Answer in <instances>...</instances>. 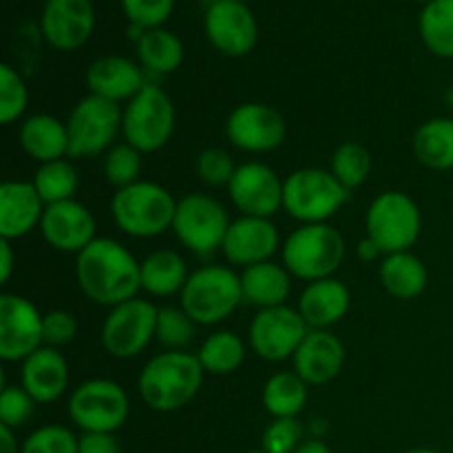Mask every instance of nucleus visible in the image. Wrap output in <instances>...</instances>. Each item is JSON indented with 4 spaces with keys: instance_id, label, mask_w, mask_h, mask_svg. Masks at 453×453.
Here are the masks:
<instances>
[{
    "instance_id": "obj_1",
    "label": "nucleus",
    "mask_w": 453,
    "mask_h": 453,
    "mask_svg": "<svg viewBox=\"0 0 453 453\" xmlns=\"http://www.w3.org/2000/svg\"><path fill=\"white\" fill-rule=\"evenodd\" d=\"M80 290L93 303L115 308L142 290V264L115 239L97 237L75 259Z\"/></svg>"
},
{
    "instance_id": "obj_2",
    "label": "nucleus",
    "mask_w": 453,
    "mask_h": 453,
    "mask_svg": "<svg viewBox=\"0 0 453 453\" xmlns=\"http://www.w3.org/2000/svg\"><path fill=\"white\" fill-rule=\"evenodd\" d=\"M203 367L197 354L159 352L140 372L137 389L146 405L159 414H171L188 405L203 383Z\"/></svg>"
},
{
    "instance_id": "obj_3",
    "label": "nucleus",
    "mask_w": 453,
    "mask_h": 453,
    "mask_svg": "<svg viewBox=\"0 0 453 453\" xmlns=\"http://www.w3.org/2000/svg\"><path fill=\"white\" fill-rule=\"evenodd\" d=\"M175 211L177 199L171 190L146 180L118 188L111 199L115 226L135 239H150L171 230Z\"/></svg>"
},
{
    "instance_id": "obj_4",
    "label": "nucleus",
    "mask_w": 453,
    "mask_h": 453,
    "mask_svg": "<svg viewBox=\"0 0 453 453\" xmlns=\"http://www.w3.org/2000/svg\"><path fill=\"white\" fill-rule=\"evenodd\" d=\"M345 259V239L330 224H303L283 242V265L301 281L334 277Z\"/></svg>"
},
{
    "instance_id": "obj_5",
    "label": "nucleus",
    "mask_w": 453,
    "mask_h": 453,
    "mask_svg": "<svg viewBox=\"0 0 453 453\" xmlns=\"http://www.w3.org/2000/svg\"><path fill=\"white\" fill-rule=\"evenodd\" d=\"M243 303L242 277L228 265H202L180 292V308L197 326H217Z\"/></svg>"
},
{
    "instance_id": "obj_6",
    "label": "nucleus",
    "mask_w": 453,
    "mask_h": 453,
    "mask_svg": "<svg viewBox=\"0 0 453 453\" xmlns=\"http://www.w3.org/2000/svg\"><path fill=\"white\" fill-rule=\"evenodd\" d=\"M349 190L326 168H299L283 181V211L303 224H327L345 206Z\"/></svg>"
},
{
    "instance_id": "obj_7",
    "label": "nucleus",
    "mask_w": 453,
    "mask_h": 453,
    "mask_svg": "<svg viewBox=\"0 0 453 453\" xmlns=\"http://www.w3.org/2000/svg\"><path fill=\"white\" fill-rule=\"evenodd\" d=\"M423 230L420 208L401 190H385L367 206L365 237H370L383 255L405 252L418 242Z\"/></svg>"
},
{
    "instance_id": "obj_8",
    "label": "nucleus",
    "mask_w": 453,
    "mask_h": 453,
    "mask_svg": "<svg viewBox=\"0 0 453 453\" xmlns=\"http://www.w3.org/2000/svg\"><path fill=\"white\" fill-rule=\"evenodd\" d=\"M124 111L115 102L87 96L73 106L66 119L69 133V159L106 155L122 133Z\"/></svg>"
},
{
    "instance_id": "obj_9",
    "label": "nucleus",
    "mask_w": 453,
    "mask_h": 453,
    "mask_svg": "<svg viewBox=\"0 0 453 453\" xmlns=\"http://www.w3.org/2000/svg\"><path fill=\"white\" fill-rule=\"evenodd\" d=\"M175 104L171 96L157 84H146L124 106V142L142 153H155L171 142L175 133Z\"/></svg>"
},
{
    "instance_id": "obj_10",
    "label": "nucleus",
    "mask_w": 453,
    "mask_h": 453,
    "mask_svg": "<svg viewBox=\"0 0 453 453\" xmlns=\"http://www.w3.org/2000/svg\"><path fill=\"white\" fill-rule=\"evenodd\" d=\"M66 411L82 434H115L128 420L131 405L122 385L109 379H91L71 392Z\"/></svg>"
},
{
    "instance_id": "obj_11",
    "label": "nucleus",
    "mask_w": 453,
    "mask_h": 453,
    "mask_svg": "<svg viewBox=\"0 0 453 453\" xmlns=\"http://www.w3.org/2000/svg\"><path fill=\"white\" fill-rule=\"evenodd\" d=\"M228 211L211 195L190 193L177 202L173 233L181 246L195 255H212L224 246L226 233L230 228Z\"/></svg>"
},
{
    "instance_id": "obj_12",
    "label": "nucleus",
    "mask_w": 453,
    "mask_h": 453,
    "mask_svg": "<svg viewBox=\"0 0 453 453\" xmlns=\"http://www.w3.org/2000/svg\"><path fill=\"white\" fill-rule=\"evenodd\" d=\"M157 314L159 308L140 296L111 308L100 330L102 348L119 361L140 357L155 339Z\"/></svg>"
},
{
    "instance_id": "obj_13",
    "label": "nucleus",
    "mask_w": 453,
    "mask_h": 453,
    "mask_svg": "<svg viewBox=\"0 0 453 453\" xmlns=\"http://www.w3.org/2000/svg\"><path fill=\"white\" fill-rule=\"evenodd\" d=\"M308 332L310 327L299 310L290 305H277V308H265L255 314L248 330V341L257 357L279 363L295 357Z\"/></svg>"
},
{
    "instance_id": "obj_14",
    "label": "nucleus",
    "mask_w": 453,
    "mask_h": 453,
    "mask_svg": "<svg viewBox=\"0 0 453 453\" xmlns=\"http://www.w3.org/2000/svg\"><path fill=\"white\" fill-rule=\"evenodd\" d=\"M203 34L219 53L243 58L257 47L259 25L242 0H212L203 13Z\"/></svg>"
},
{
    "instance_id": "obj_15",
    "label": "nucleus",
    "mask_w": 453,
    "mask_h": 453,
    "mask_svg": "<svg viewBox=\"0 0 453 453\" xmlns=\"http://www.w3.org/2000/svg\"><path fill=\"white\" fill-rule=\"evenodd\" d=\"M224 131L230 144L243 153H270L283 144L288 124L274 106L246 102L230 111Z\"/></svg>"
},
{
    "instance_id": "obj_16",
    "label": "nucleus",
    "mask_w": 453,
    "mask_h": 453,
    "mask_svg": "<svg viewBox=\"0 0 453 453\" xmlns=\"http://www.w3.org/2000/svg\"><path fill=\"white\" fill-rule=\"evenodd\" d=\"M42 317L29 299L12 292L0 295V358L18 363L44 345Z\"/></svg>"
},
{
    "instance_id": "obj_17",
    "label": "nucleus",
    "mask_w": 453,
    "mask_h": 453,
    "mask_svg": "<svg viewBox=\"0 0 453 453\" xmlns=\"http://www.w3.org/2000/svg\"><path fill=\"white\" fill-rule=\"evenodd\" d=\"M228 195L243 217L270 219L283 208V180L268 164L246 162L234 171Z\"/></svg>"
},
{
    "instance_id": "obj_18",
    "label": "nucleus",
    "mask_w": 453,
    "mask_h": 453,
    "mask_svg": "<svg viewBox=\"0 0 453 453\" xmlns=\"http://www.w3.org/2000/svg\"><path fill=\"white\" fill-rule=\"evenodd\" d=\"M96 29L91 0H47L40 16V34L56 51H78Z\"/></svg>"
},
{
    "instance_id": "obj_19",
    "label": "nucleus",
    "mask_w": 453,
    "mask_h": 453,
    "mask_svg": "<svg viewBox=\"0 0 453 453\" xmlns=\"http://www.w3.org/2000/svg\"><path fill=\"white\" fill-rule=\"evenodd\" d=\"M40 233L44 242L60 252H73L75 257L96 242V217L78 199L49 203L44 208Z\"/></svg>"
},
{
    "instance_id": "obj_20",
    "label": "nucleus",
    "mask_w": 453,
    "mask_h": 453,
    "mask_svg": "<svg viewBox=\"0 0 453 453\" xmlns=\"http://www.w3.org/2000/svg\"><path fill=\"white\" fill-rule=\"evenodd\" d=\"M279 243H281V237L273 219L242 215L230 224L221 252L228 264L250 268V265L270 261V257L279 250Z\"/></svg>"
},
{
    "instance_id": "obj_21",
    "label": "nucleus",
    "mask_w": 453,
    "mask_h": 453,
    "mask_svg": "<svg viewBox=\"0 0 453 453\" xmlns=\"http://www.w3.org/2000/svg\"><path fill=\"white\" fill-rule=\"evenodd\" d=\"M345 365L343 341L330 330H310L292 357V372L308 385H326L341 374Z\"/></svg>"
},
{
    "instance_id": "obj_22",
    "label": "nucleus",
    "mask_w": 453,
    "mask_h": 453,
    "mask_svg": "<svg viewBox=\"0 0 453 453\" xmlns=\"http://www.w3.org/2000/svg\"><path fill=\"white\" fill-rule=\"evenodd\" d=\"M84 82H87L88 96H97L115 104H122V102L128 104L146 87L142 65L124 56L97 58L87 69Z\"/></svg>"
},
{
    "instance_id": "obj_23",
    "label": "nucleus",
    "mask_w": 453,
    "mask_h": 453,
    "mask_svg": "<svg viewBox=\"0 0 453 453\" xmlns=\"http://www.w3.org/2000/svg\"><path fill=\"white\" fill-rule=\"evenodd\" d=\"M47 203L34 181L9 180L0 186V239L16 242L40 228Z\"/></svg>"
},
{
    "instance_id": "obj_24",
    "label": "nucleus",
    "mask_w": 453,
    "mask_h": 453,
    "mask_svg": "<svg viewBox=\"0 0 453 453\" xmlns=\"http://www.w3.org/2000/svg\"><path fill=\"white\" fill-rule=\"evenodd\" d=\"M69 363L56 348H42L22 361L20 385L38 405L56 403L69 388Z\"/></svg>"
},
{
    "instance_id": "obj_25",
    "label": "nucleus",
    "mask_w": 453,
    "mask_h": 453,
    "mask_svg": "<svg viewBox=\"0 0 453 453\" xmlns=\"http://www.w3.org/2000/svg\"><path fill=\"white\" fill-rule=\"evenodd\" d=\"M352 296L348 286L339 279H321L305 286L296 310L301 312L310 330H330L348 314Z\"/></svg>"
},
{
    "instance_id": "obj_26",
    "label": "nucleus",
    "mask_w": 453,
    "mask_h": 453,
    "mask_svg": "<svg viewBox=\"0 0 453 453\" xmlns=\"http://www.w3.org/2000/svg\"><path fill=\"white\" fill-rule=\"evenodd\" d=\"M18 140H20L22 150L40 164L69 157L66 122L58 119L56 115L35 113L25 118L18 131Z\"/></svg>"
},
{
    "instance_id": "obj_27",
    "label": "nucleus",
    "mask_w": 453,
    "mask_h": 453,
    "mask_svg": "<svg viewBox=\"0 0 453 453\" xmlns=\"http://www.w3.org/2000/svg\"><path fill=\"white\" fill-rule=\"evenodd\" d=\"M239 277H242L243 303H250L259 310L286 305V299L290 296L292 274L288 273L286 265L264 261V264L243 268Z\"/></svg>"
},
{
    "instance_id": "obj_28",
    "label": "nucleus",
    "mask_w": 453,
    "mask_h": 453,
    "mask_svg": "<svg viewBox=\"0 0 453 453\" xmlns=\"http://www.w3.org/2000/svg\"><path fill=\"white\" fill-rule=\"evenodd\" d=\"M379 279L383 290L398 301L418 299L427 290V265L411 250L385 255L380 261Z\"/></svg>"
},
{
    "instance_id": "obj_29",
    "label": "nucleus",
    "mask_w": 453,
    "mask_h": 453,
    "mask_svg": "<svg viewBox=\"0 0 453 453\" xmlns=\"http://www.w3.org/2000/svg\"><path fill=\"white\" fill-rule=\"evenodd\" d=\"M190 273L177 250H155L142 261V290L150 296H173L184 290Z\"/></svg>"
},
{
    "instance_id": "obj_30",
    "label": "nucleus",
    "mask_w": 453,
    "mask_h": 453,
    "mask_svg": "<svg viewBox=\"0 0 453 453\" xmlns=\"http://www.w3.org/2000/svg\"><path fill=\"white\" fill-rule=\"evenodd\" d=\"M135 53L140 65L155 75L175 73L184 62V44L164 27L144 31L135 40Z\"/></svg>"
},
{
    "instance_id": "obj_31",
    "label": "nucleus",
    "mask_w": 453,
    "mask_h": 453,
    "mask_svg": "<svg viewBox=\"0 0 453 453\" xmlns=\"http://www.w3.org/2000/svg\"><path fill=\"white\" fill-rule=\"evenodd\" d=\"M414 155L425 168L451 171L453 168V119L432 118L420 124L414 135Z\"/></svg>"
},
{
    "instance_id": "obj_32",
    "label": "nucleus",
    "mask_w": 453,
    "mask_h": 453,
    "mask_svg": "<svg viewBox=\"0 0 453 453\" xmlns=\"http://www.w3.org/2000/svg\"><path fill=\"white\" fill-rule=\"evenodd\" d=\"M261 401L273 418H299L308 405V383L296 372H277L265 380Z\"/></svg>"
},
{
    "instance_id": "obj_33",
    "label": "nucleus",
    "mask_w": 453,
    "mask_h": 453,
    "mask_svg": "<svg viewBox=\"0 0 453 453\" xmlns=\"http://www.w3.org/2000/svg\"><path fill=\"white\" fill-rule=\"evenodd\" d=\"M197 358L206 374H233L246 361V343H243L242 336L230 330L212 332L199 345Z\"/></svg>"
},
{
    "instance_id": "obj_34",
    "label": "nucleus",
    "mask_w": 453,
    "mask_h": 453,
    "mask_svg": "<svg viewBox=\"0 0 453 453\" xmlns=\"http://www.w3.org/2000/svg\"><path fill=\"white\" fill-rule=\"evenodd\" d=\"M420 40L438 58H453V0H432L418 18Z\"/></svg>"
},
{
    "instance_id": "obj_35",
    "label": "nucleus",
    "mask_w": 453,
    "mask_h": 453,
    "mask_svg": "<svg viewBox=\"0 0 453 453\" xmlns=\"http://www.w3.org/2000/svg\"><path fill=\"white\" fill-rule=\"evenodd\" d=\"M31 181H34L35 190H38V195L42 197V202L47 206L49 203H60L75 199V193H78L80 186L78 171H75L69 157L40 164Z\"/></svg>"
},
{
    "instance_id": "obj_36",
    "label": "nucleus",
    "mask_w": 453,
    "mask_h": 453,
    "mask_svg": "<svg viewBox=\"0 0 453 453\" xmlns=\"http://www.w3.org/2000/svg\"><path fill=\"white\" fill-rule=\"evenodd\" d=\"M372 166H374L372 153L365 146L358 144V142H345L332 155L330 173L339 180L343 188L352 193V190L361 188L365 184L372 173Z\"/></svg>"
},
{
    "instance_id": "obj_37",
    "label": "nucleus",
    "mask_w": 453,
    "mask_h": 453,
    "mask_svg": "<svg viewBox=\"0 0 453 453\" xmlns=\"http://www.w3.org/2000/svg\"><path fill=\"white\" fill-rule=\"evenodd\" d=\"M195 334H197V323L184 310L175 305L159 308L155 341L166 352H186V348L195 341Z\"/></svg>"
},
{
    "instance_id": "obj_38",
    "label": "nucleus",
    "mask_w": 453,
    "mask_h": 453,
    "mask_svg": "<svg viewBox=\"0 0 453 453\" xmlns=\"http://www.w3.org/2000/svg\"><path fill=\"white\" fill-rule=\"evenodd\" d=\"M144 153L131 146L128 142L115 144L104 155V177L115 188H127V186L140 181L142 166H144Z\"/></svg>"
},
{
    "instance_id": "obj_39",
    "label": "nucleus",
    "mask_w": 453,
    "mask_h": 453,
    "mask_svg": "<svg viewBox=\"0 0 453 453\" xmlns=\"http://www.w3.org/2000/svg\"><path fill=\"white\" fill-rule=\"evenodd\" d=\"M29 106V88L13 66H0V124L18 122Z\"/></svg>"
},
{
    "instance_id": "obj_40",
    "label": "nucleus",
    "mask_w": 453,
    "mask_h": 453,
    "mask_svg": "<svg viewBox=\"0 0 453 453\" xmlns=\"http://www.w3.org/2000/svg\"><path fill=\"white\" fill-rule=\"evenodd\" d=\"M80 436L65 425H44L31 432L20 445V453H78Z\"/></svg>"
},
{
    "instance_id": "obj_41",
    "label": "nucleus",
    "mask_w": 453,
    "mask_h": 453,
    "mask_svg": "<svg viewBox=\"0 0 453 453\" xmlns=\"http://www.w3.org/2000/svg\"><path fill=\"white\" fill-rule=\"evenodd\" d=\"M38 403L31 398L22 385H3L0 389V425L9 429H20L34 416Z\"/></svg>"
},
{
    "instance_id": "obj_42",
    "label": "nucleus",
    "mask_w": 453,
    "mask_h": 453,
    "mask_svg": "<svg viewBox=\"0 0 453 453\" xmlns=\"http://www.w3.org/2000/svg\"><path fill=\"white\" fill-rule=\"evenodd\" d=\"M195 171H197L199 180L206 186H212V188L226 186V188H228L237 166H234L228 150L219 149V146H211V149H203L202 153L197 155Z\"/></svg>"
},
{
    "instance_id": "obj_43",
    "label": "nucleus",
    "mask_w": 453,
    "mask_h": 453,
    "mask_svg": "<svg viewBox=\"0 0 453 453\" xmlns=\"http://www.w3.org/2000/svg\"><path fill=\"white\" fill-rule=\"evenodd\" d=\"M124 16L137 29H159L173 16L175 0H122Z\"/></svg>"
},
{
    "instance_id": "obj_44",
    "label": "nucleus",
    "mask_w": 453,
    "mask_h": 453,
    "mask_svg": "<svg viewBox=\"0 0 453 453\" xmlns=\"http://www.w3.org/2000/svg\"><path fill=\"white\" fill-rule=\"evenodd\" d=\"M303 425L299 418H274L261 436L265 453H296L303 442Z\"/></svg>"
},
{
    "instance_id": "obj_45",
    "label": "nucleus",
    "mask_w": 453,
    "mask_h": 453,
    "mask_svg": "<svg viewBox=\"0 0 453 453\" xmlns=\"http://www.w3.org/2000/svg\"><path fill=\"white\" fill-rule=\"evenodd\" d=\"M42 336L47 348H65L78 336V319L66 310H51L42 317Z\"/></svg>"
},
{
    "instance_id": "obj_46",
    "label": "nucleus",
    "mask_w": 453,
    "mask_h": 453,
    "mask_svg": "<svg viewBox=\"0 0 453 453\" xmlns=\"http://www.w3.org/2000/svg\"><path fill=\"white\" fill-rule=\"evenodd\" d=\"M78 453H122V449L113 434L84 432L80 436Z\"/></svg>"
},
{
    "instance_id": "obj_47",
    "label": "nucleus",
    "mask_w": 453,
    "mask_h": 453,
    "mask_svg": "<svg viewBox=\"0 0 453 453\" xmlns=\"http://www.w3.org/2000/svg\"><path fill=\"white\" fill-rule=\"evenodd\" d=\"M13 268H16V257H13L12 242L0 239V283H9Z\"/></svg>"
},
{
    "instance_id": "obj_48",
    "label": "nucleus",
    "mask_w": 453,
    "mask_h": 453,
    "mask_svg": "<svg viewBox=\"0 0 453 453\" xmlns=\"http://www.w3.org/2000/svg\"><path fill=\"white\" fill-rule=\"evenodd\" d=\"M357 252H358V259L367 261V264H370V261H374V259H379V257H385L383 252H380V248L376 246V243L372 242L370 237L361 239V243H358Z\"/></svg>"
},
{
    "instance_id": "obj_49",
    "label": "nucleus",
    "mask_w": 453,
    "mask_h": 453,
    "mask_svg": "<svg viewBox=\"0 0 453 453\" xmlns=\"http://www.w3.org/2000/svg\"><path fill=\"white\" fill-rule=\"evenodd\" d=\"M0 453H20L13 429L0 425Z\"/></svg>"
},
{
    "instance_id": "obj_50",
    "label": "nucleus",
    "mask_w": 453,
    "mask_h": 453,
    "mask_svg": "<svg viewBox=\"0 0 453 453\" xmlns=\"http://www.w3.org/2000/svg\"><path fill=\"white\" fill-rule=\"evenodd\" d=\"M296 453H332V449L326 445V442L319 441V438H310V441L301 442V447L296 449Z\"/></svg>"
},
{
    "instance_id": "obj_51",
    "label": "nucleus",
    "mask_w": 453,
    "mask_h": 453,
    "mask_svg": "<svg viewBox=\"0 0 453 453\" xmlns=\"http://www.w3.org/2000/svg\"><path fill=\"white\" fill-rule=\"evenodd\" d=\"M405 453H442V451H438V449H427V447H420V449H410V451H405Z\"/></svg>"
},
{
    "instance_id": "obj_52",
    "label": "nucleus",
    "mask_w": 453,
    "mask_h": 453,
    "mask_svg": "<svg viewBox=\"0 0 453 453\" xmlns=\"http://www.w3.org/2000/svg\"><path fill=\"white\" fill-rule=\"evenodd\" d=\"M246 453H265L264 449H252V451H246Z\"/></svg>"
},
{
    "instance_id": "obj_53",
    "label": "nucleus",
    "mask_w": 453,
    "mask_h": 453,
    "mask_svg": "<svg viewBox=\"0 0 453 453\" xmlns=\"http://www.w3.org/2000/svg\"><path fill=\"white\" fill-rule=\"evenodd\" d=\"M416 3H423V4H427V3H432V0H416Z\"/></svg>"
},
{
    "instance_id": "obj_54",
    "label": "nucleus",
    "mask_w": 453,
    "mask_h": 453,
    "mask_svg": "<svg viewBox=\"0 0 453 453\" xmlns=\"http://www.w3.org/2000/svg\"><path fill=\"white\" fill-rule=\"evenodd\" d=\"M242 3H246V0H242Z\"/></svg>"
}]
</instances>
